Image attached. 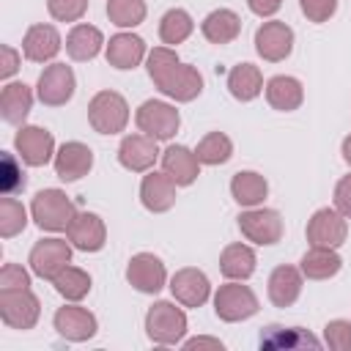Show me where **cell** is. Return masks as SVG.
I'll use <instances>...</instances> for the list:
<instances>
[{"label":"cell","mask_w":351,"mask_h":351,"mask_svg":"<svg viewBox=\"0 0 351 351\" xmlns=\"http://www.w3.org/2000/svg\"><path fill=\"white\" fill-rule=\"evenodd\" d=\"M145 69H148L151 82L159 88V93L173 99L176 104L195 101L203 93V74L195 66L184 63L178 58L176 47H165L162 44V47L148 49Z\"/></svg>","instance_id":"cell-1"},{"label":"cell","mask_w":351,"mask_h":351,"mask_svg":"<svg viewBox=\"0 0 351 351\" xmlns=\"http://www.w3.org/2000/svg\"><path fill=\"white\" fill-rule=\"evenodd\" d=\"M186 329H189V321H186L184 304H178L176 299L173 302L159 299L145 313V335L156 346H178V343H184Z\"/></svg>","instance_id":"cell-2"},{"label":"cell","mask_w":351,"mask_h":351,"mask_svg":"<svg viewBox=\"0 0 351 351\" xmlns=\"http://www.w3.org/2000/svg\"><path fill=\"white\" fill-rule=\"evenodd\" d=\"M74 214H77L74 200L63 189H55V186L36 192L30 200V219L47 233H66Z\"/></svg>","instance_id":"cell-3"},{"label":"cell","mask_w":351,"mask_h":351,"mask_svg":"<svg viewBox=\"0 0 351 351\" xmlns=\"http://www.w3.org/2000/svg\"><path fill=\"white\" fill-rule=\"evenodd\" d=\"M132 110L118 90H99L88 101V123L99 134H121L129 126Z\"/></svg>","instance_id":"cell-4"},{"label":"cell","mask_w":351,"mask_h":351,"mask_svg":"<svg viewBox=\"0 0 351 351\" xmlns=\"http://www.w3.org/2000/svg\"><path fill=\"white\" fill-rule=\"evenodd\" d=\"M258 310H261V302H258L255 291L250 285H244V280H228L225 285H219L214 291V313L225 324L247 321Z\"/></svg>","instance_id":"cell-5"},{"label":"cell","mask_w":351,"mask_h":351,"mask_svg":"<svg viewBox=\"0 0 351 351\" xmlns=\"http://www.w3.org/2000/svg\"><path fill=\"white\" fill-rule=\"evenodd\" d=\"M134 123H137V132H143L159 143H167L181 129V112L170 101L145 99L134 112Z\"/></svg>","instance_id":"cell-6"},{"label":"cell","mask_w":351,"mask_h":351,"mask_svg":"<svg viewBox=\"0 0 351 351\" xmlns=\"http://www.w3.org/2000/svg\"><path fill=\"white\" fill-rule=\"evenodd\" d=\"M239 230L250 244L271 247L282 239L285 225H282V214L277 208L255 206V208H244L239 214Z\"/></svg>","instance_id":"cell-7"},{"label":"cell","mask_w":351,"mask_h":351,"mask_svg":"<svg viewBox=\"0 0 351 351\" xmlns=\"http://www.w3.org/2000/svg\"><path fill=\"white\" fill-rule=\"evenodd\" d=\"M77 90V77H74V69L60 63V60H52L49 66H44V71L38 74V82H36V99L44 104V107H63L71 101Z\"/></svg>","instance_id":"cell-8"},{"label":"cell","mask_w":351,"mask_h":351,"mask_svg":"<svg viewBox=\"0 0 351 351\" xmlns=\"http://www.w3.org/2000/svg\"><path fill=\"white\" fill-rule=\"evenodd\" d=\"M0 318L8 329L27 332L41 318V302L30 288L0 291Z\"/></svg>","instance_id":"cell-9"},{"label":"cell","mask_w":351,"mask_h":351,"mask_svg":"<svg viewBox=\"0 0 351 351\" xmlns=\"http://www.w3.org/2000/svg\"><path fill=\"white\" fill-rule=\"evenodd\" d=\"M14 151L27 167H47L55 159L58 145H55V137L49 129L25 123L14 134Z\"/></svg>","instance_id":"cell-10"},{"label":"cell","mask_w":351,"mask_h":351,"mask_svg":"<svg viewBox=\"0 0 351 351\" xmlns=\"http://www.w3.org/2000/svg\"><path fill=\"white\" fill-rule=\"evenodd\" d=\"M304 236H307L310 247H332V250H340L343 241L348 239V219L335 206H324V208L313 211V217L307 219Z\"/></svg>","instance_id":"cell-11"},{"label":"cell","mask_w":351,"mask_h":351,"mask_svg":"<svg viewBox=\"0 0 351 351\" xmlns=\"http://www.w3.org/2000/svg\"><path fill=\"white\" fill-rule=\"evenodd\" d=\"M71 241L69 239H58V236H49V239H41L33 244L30 255H27V266L36 277L41 280H55V274L60 269H66L71 263Z\"/></svg>","instance_id":"cell-12"},{"label":"cell","mask_w":351,"mask_h":351,"mask_svg":"<svg viewBox=\"0 0 351 351\" xmlns=\"http://www.w3.org/2000/svg\"><path fill=\"white\" fill-rule=\"evenodd\" d=\"M126 282L134 291L154 296V293H159L170 282V277H167V269H165V263H162L159 255H154V252H137L126 263Z\"/></svg>","instance_id":"cell-13"},{"label":"cell","mask_w":351,"mask_h":351,"mask_svg":"<svg viewBox=\"0 0 351 351\" xmlns=\"http://www.w3.org/2000/svg\"><path fill=\"white\" fill-rule=\"evenodd\" d=\"M52 326L69 343H85V340L96 337V332H99L96 315L88 307H80L77 302H69V304L58 307L55 315H52Z\"/></svg>","instance_id":"cell-14"},{"label":"cell","mask_w":351,"mask_h":351,"mask_svg":"<svg viewBox=\"0 0 351 351\" xmlns=\"http://www.w3.org/2000/svg\"><path fill=\"white\" fill-rule=\"evenodd\" d=\"M162 159V151H159V140L143 134V132H134V134H126L118 145V162L123 170L129 173H148L154 170V165Z\"/></svg>","instance_id":"cell-15"},{"label":"cell","mask_w":351,"mask_h":351,"mask_svg":"<svg viewBox=\"0 0 351 351\" xmlns=\"http://www.w3.org/2000/svg\"><path fill=\"white\" fill-rule=\"evenodd\" d=\"M255 52L266 63H280L293 52V30L280 19H266L255 30Z\"/></svg>","instance_id":"cell-16"},{"label":"cell","mask_w":351,"mask_h":351,"mask_svg":"<svg viewBox=\"0 0 351 351\" xmlns=\"http://www.w3.org/2000/svg\"><path fill=\"white\" fill-rule=\"evenodd\" d=\"M52 167H55V176L60 181L74 184L93 170V151H90V145H85L80 140H69V143L58 145Z\"/></svg>","instance_id":"cell-17"},{"label":"cell","mask_w":351,"mask_h":351,"mask_svg":"<svg viewBox=\"0 0 351 351\" xmlns=\"http://www.w3.org/2000/svg\"><path fill=\"white\" fill-rule=\"evenodd\" d=\"M173 299L184 307H203L211 299V282L206 277V271L195 269V266H184L178 269L170 282H167Z\"/></svg>","instance_id":"cell-18"},{"label":"cell","mask_w":351,"mask_h":351,"mask_svg":"<svg viewBox=\"0 0 351 351\" xmlns=\"http://www.w3.org/2000/svg\"><path fill=\"white\" fill-rule=\"evenodd\" d=\"M178 184L165 170H148L140 181V203L151 214H165L176 206Z\"/></svg>","instance_id":"cell-19"},{"label":"cell","mask_w":351,"mask_h":351,"mask_svg":"<svg viewBox=\"0 0 351 351\" xmlns=\"http://www.w3.org/2000/svg\"><path fill=\"white\" fill-rule=\"evenodd\" d=\"M60 49H63V38H60L58 27L49 22L30 25L22 38V55L30 63H52Z\"/></svg>","instance_id":"cell-20"},{"label":"cell","mask_w":351,"mask_h":351,"mask_svg":"<svg viewBox=\"0 0 351 351\" xmlns=\"http://www.w3.org/2000/svg\"><path fill=\"white\" fill-rule=\"evenodd\" d=\"M66 239L80 252H99L107 244V225L96 211H77L66 228Z\"/></svg>","instance_id":"cell-21"},{"label":"cell","mask_w":351,"mask_h":351,"mask_svg":"<svg viewBox=\"0 0 351 351\" xmlns=\"http://www.w3.org/2000/svg\"><path fill=\"white\" fill-rule=\"evenodd\" d=\"M104 58H107V63L112 69L129 71V69H137L148 58V47H145V41L137 33L121 30V33L110 36V41L104 47Z\"/></svg>","instance_id":"cell-22"},{"label":"cell","mask_w":351,"mask_h":351,"mask_svg":"<svg viewBox=\"0 0 351 351\" xmlns=\"http://www.w3.org/2000/svg\"><path fill=\"white\" fill-rule=\"evenodd\" d=\"M162 170L178 184V186H192L200 176V159L195 154V148H186V145H178V143H170L165 151H162Z\"/></svg>","instance_id":"cell-23"},{"label":"cell","mask_w":351,"mask_h":351,"mask_svg":"<svg viewBox=\"0 0 351 351\" xmlns=\"http://www.w3.org/2000/svg\"><path fill=\"white\" fill-rule=\"evenodd\" d=\"M302 288H304V274H302L299 266H291V263L277 266L269 274V282H266L269 302L274 307H291L302 296Z\"/></svg>","instance_id":"cell-24"},{"label":"cell","mask_w":351,"mask_h":351,"mask_svg":"<svg viewBox=\"0 0 351 351\" xmlns=\"http://www.w3.org/2000/svg\"><path fill=\"white\" fill-rule=\"evenodd\" d=\"M33 88L25 85V82H5L3 90H0V115L5 123L11 126H25L30 110H33Z\"/></svg>","instance_id":"cell-25"},{"label":"cell","mask_w":351,"mask_h":351,"mask_svg":"<svg viewBox=\"0 0 351 351\" xmlns=\"http://www.w3.org/2000/svg\"><path fill=\"white\" fill-rule=\"evenodd\" d=\"M63 47H66V52H69L71 60L88 63V60H93V58L107 47V41H104V33H101L96 25L74 22V27L69 30Z\"/></svg>","instance_id":"cell-26"},{"label":"cell","mask_w":351,"mask_h":351,"mask_svg":"<svg viewBox=\"0 0 351 351\" xmlns=\"http://www.w3.org/2000/svg\"><path fill=\"white\" fill-rule=\"evenodd\" d=\"M263 93H266L269 107L277 110V112H293V110H299L302 101H304V88H302V82H299L296 77H291V74H277V77L266 80Z\"/></svg>","instance_id":"cell-27"},{"label":"cell","mask_w":351,"mask_h":351,"mask_svg":"<svg viewBox=\"0 0 351 351\" xmlns=\"http://www.w3.org/2000/svg\"><path fill=\"white\" fill-rule=\"evenodd\" d=\"M200 33H203V38H206L208 44H217V47L230 44V41H236L239 33H241V16H239L233 8H214L211 14L203 16Z\"/></svg>","instance_id":"cell-28"},{"label":"cell","mask_w":351,"mask_h":351,"mask_svg":"<svg viewBox=\"0 0 351 351\" xmlns=\"http://www.w3.org/2000/svg\"><path fill=\"white\" fill-rule=\"evenodd\" d=\"M230 197L241 208L263 206V200L269 197L266 176H261L258 170H239V173H233V178H230Z\"/></svg>","instance_id":"cell-29"},{"label":"cell","mask_w":351,"mask_h":351,"mask_svg":"<svg viewBox=\"0 0 351 351\" xmlns=\"http://www.w3.org/2000/svg\"><path fill=\"white\" fill-rule=\"evenodd\" d=\"M258 255L250 244L233 241L219 252V271L225 280H250L255 274Z\"/></svg>","instance_id":"cell-30"},{"label":"cell","mask_w":351,"mask_h":351,"mask_svg":"<svg viewBox=\"0 0 351 351\" xmlns=\"http://www.w3.org/2000/svg\"><path fill=\"white\" fill-rule=\"evenodd\" d=\"M225 85H228V93L236 99V101H252L263 93V74L255 63H236L228 77H225Z\"/></svg>","instance_id":"cell-31"},{"label":"cell","mask_w":351,"mask_h":351,"mask_svg":"<svg viewBox=\"0 0 351 351\" xmlns=\"http://www.w3.org/2000/svg\"><path fill=\"white\" fill-rule=\"evenodd\" d=\"M299 269H302L304 280H332L343 269V258L332 247H310L302 255Z\"/></svg>","instance_id":"cell-32"},{"label":"cell","mask_w":351,"mask_h":351,"mask_svg":"<svg viewBox=\"0 0 351 351\" xmlns=\"http://www.w3.org/2000/svg\"><path fill=\"white\" fill-rule=\"evenodd\" d=\"M195 33V19L186 8H170L159 19V38L165 47H178Z\"/></svg>","instance_id":"cell-33"},{"label":"cell","mask_w":351,"mask_h":351,"mask_svg":"<svg viewBox=\"0 0 351 351\" xmlns=\"http://www.w3.org/2000/svg\"><path fill=\"white\" fill-rule=\"evenodd\" d=\"M90 285H93V280H90V274L85 271V269H80V266H66V269H60L58 274H55V280H52V288L66 299V302H82L88 293H90Z\"/></svg>","instance_id":"cell-34"},{"label":"cell","mask_w":351,"mask_h":351,"mask_svg":"<svg viewBox=\"0 0 351 351\" xmlns=\"http://www.w3.org/2000/svg\"><path fill=\"white\" fill-rule=\"evenodd\" d=\"M261 346L263 348H299V346H313L318 348L321 343L307 332H302V326H266V332L261 335Z\"/></svg>","instance_id":"cell-35"},{"label":"cell","mask_w":351,"mask_h":351,"mask_svg":"<svg viewBox=\"0 0 351 351\" xmlns=\"http://www.w3.org/2000/svg\"><path fill=\"white\" fill-rule=\"evenodd\" d=\"M195 154H197L200 165H208V167L225 165V162H230V156H233V140H230L225 132H208V134L197 143Z\"/></svg>","instance_id":"cell-36"},{"label":"cell","mask_w":351,"mask_h":351,"mask_svg":"<svg viewBox=\"0 0 351 351\" xmlns=\"http://www.w3.org/2000/svg\"><path fill=\"white\" fill-rule=\"evenodd\" d=\"M145 0H107V19L121 30H134L145 22Z\"/></svg>","instance_id":"cell-37"},{"label":"cell","mask_w":351,"mask_h":351,"mask_svg":"<svg viewBox=\"0 0 351 351\" xmlns=\"http://www.w3.org/2000/svg\"><path fill=\"white\" fill-rule=\"evenodd\" d=\"M27 219H30V211L14 195H5L0 200V236L3 239L19 236L27 228Z\"/></svg>","instance_id":"cell-38"},{"label":"cell","mask_w":351,"mask_h":351,"mask_svg":"<svg viewBox=\"0 0 351 351\" xmlns=\"http://www.w3.org/2000/svg\"><path fill=\"white\" fill-rule=\"evenodd\" d=\"M47 11L55 22H80L88 11V0H47Z\"/></svg>","instance_id":"cell-39"},{"label":"cell","mask_w":351,"mask_h":351,"mask_svg":"<svg viewBox=\"0 0 351 351\" xmlns=\"http://www.w3.org/2000/svg\"><path fill=\"white\" fill-rule=\"evenodd\" d=\"M324 343L332 351H351V321L335 318L324 326Z\"/></svg>","instance_id":"cell-40"},{"label":"cell","mask_w":351,"mask_h":351,"mask_svg":"<svg viewBox=\"0 0 351 351\" xmlns=\"http://www.w3.org/2000/svg\"><path fill=\"white\" fill-rule=\"evenodd\" d=\"M299 8H302V14L307 16V22L321 25V22H329V19L335 16L337 0H299Z\"/></svg>","instance_id":"cell-41"},{"label":"cell","mask_w":351,"mask_h":351,"mask_svg":"<svg viewBox=\"0 0 351 351\" xmlns=\"http://www.w3.org/2000/svg\"><path fill=\"white\" fill-rule=\"evenodd\" d=\"M16 288H30V271L19 263H5L0 269V291H16Z\"/></svg>","instance_id":"cell-42"},{"label":"cell","mask_w":351,"mask_h":351,"mask_svg":"<svg viewBox=\"0 0 351 351\" xmlns=\"http://www.w3.org/2000/svg\"><path fill=\"white\" fill-rule=\"evenodd\" d=\"M22 66V52L14 49L11 44L0 47V80H11Z\"/></svg>","instance_id":"cell-43"},{"label":"cell","mask_w":351,"mask_h":351,"mask_svg":"<svg viewBox=\"0 0 351 351\" xmlns=\"http://www.w3.org/2000/svg\"><path fill=\"white\" fill-rule=\"evenodd\" d=\"M335 208H337L346 219H351V173L343 176V178L335 184Z\"/></svg>","instance_id":"cell-44"},{"label":"cell","mask_w":351,"mask_h":351,"mask_svg":"<svg viewBox=\"0 0 351 351\" xmlns=\"http://www.w3.org/2000/svg\"><path fill=\"white\" fill-rule=\"evenodd\" d=\"M247 8L261 19H271L282 8V0H247Z\"/></svg>","instance_id":"cell-45"},{"label":"cell","mask_w":351,"mask_h":351,"mask_svg":"<svg viewBox=\"0 0 351 351\" xmlns=\"http://www.w3.org/2000/svg\"><path fill=\"white\" fill-rule=\"evenodd\" d=\"M181 346H184V348H217V351L225 348L219 337H206V335H197V337H192V340H184Z\"/></svg>","instance_id":"cell-46"},{"label":"cell","mask_w":351,"mask_h":351,"mask_svg":"<svg viewBox=\"0 0 351 351\" xmlns=\"http://www.w3.org/2000/svg\"><path fill=\"white\" fill-rule=\"evenodd\" d=\"M340 154H343V162L351 167V134L343 137V143H340Z\"/></svg>","instance_id":"cell-47"}]
</instances>
